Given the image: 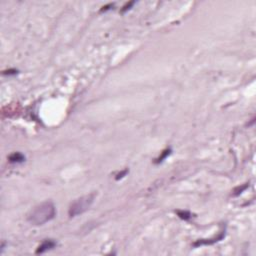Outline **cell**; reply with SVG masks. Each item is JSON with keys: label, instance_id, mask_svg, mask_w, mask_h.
Masks as SVG:
<instances>
[{"label": "cell", "instance_id": "cell-1", "mask_svg": "<svg viewBox=\"0 0 256 256\" xmlns=\"http://www.w3.org/2000/svg\"><path fill=\"white\" fill-rule=\"evenodd\" d=\"M56 214L54 204L51 201H46L34 207L27 216V220L32 225H43L52 220Z\"/></svg>", "mask_w": 256, "mask_h": 256}, {"label": "cell", "instance_id": "cell-2", "mask_svg": "<svg viewBox=\"0 0 256 256\" xmlns=\"http://www.w3.org/2000/svg\"><path fill=\"white\" fill-rule=\"evenodd\" d=\"M94 198H95V193H90L76 199L74 202L71 203V205L69 207V210H68L69 216L75 217L77 216V215H80L84 213L85 211H87L92 205V203H93Z\"/></svg>", "mask_w": 256, "mask_h": 256}, {"label": "cell", "instance_id": "cell-3", "mask_svg": "<svg viewBox=\"0 0 256 256\" xmlns=\"http://www.w3.org/2000/svg\"><path fill=\"white\" fill-rule=\"evenodd\" d=\"M224 235H225V231L223 230V231L220 232V234L218 235V236L215 237V238H213V239H201V240H198V241L193 243V246L194 247H198V246H201V245H211V244H213L215 242L220 241V240H221L224 237Z\"/></svg>", "mask_w": 256, "mask_h": 256}, {"label": "cell", "instance_id": "cell-4", "mask_svg": "<svg viewBox=\"0 0 256 256\" xmlns=\"http://www.w3.org/2000/svg\"><path fill=\"white\" fill-rule=\"evenodd\" d=\"M56 246V242L52 239H46L44 241L39 245V247L36 250V254H40V253H44L47 250L52 249Z\"/></svg>", "mask_w": 256, "mask_h": 256}, {"label": "cell", "instance_id": "cell-5", "mask_svg": "<svg viewBox=\"0 0 256 256\" xmlns=\"http://www.w3.org/2000/svg\"><path fill=\"white\" fill-rule=\"evenodd\" d=\"M8 160L10 163H21L25 160V157L20 152H15L8 157Z\"/></svg>", "mask_w": 256, "mask_h": 256}, {"label": "cell", "instance_id": "cell-6", "mask_svg": "<svg viewBox=\"0 0 256 256\" xmlns=\"http://www.w3.org/2000/svg\"><path fill=\"white\" fill-rule=\"evenodd\" d=\"M170 153H171V149H170V148H166L165 150H163V151H162L161 155H160L159 157H158L157 159H155L154 163H155V164H159V163H161L167 156H169V155H170Z\"/></svg>", "mask_w": 256, "mask_h": 256}, {"label": "cell", "instance_id": "cell-7", "mask_svg": "<svg viewBox=\"0 0 256 256\" xmlns=\"http://www.w3.org/2000/svg\"><path fill=\"white\" fill-rule=\"evenodd\" d=\"M176 213L178 214L179 217H180L181 219H184V220H188L191 217L190 212H188V211H176Z\"/></svg>", "mask_w": 256, "mask_h": 256}, {"label": "cell", "instance_id": "cell-8", "mask_svg": "<svg viewBox=\"0 0 256 256\" xmlns=\"http://www.w3.org/2000/svg\"><path fill=\"white\" fill-rule=\"evenodd\" d=\"M248 187V184H246V185H244V186H242L241 188L240 187H238V188H236L234 190V193H233V196H237V195H239L240 193H241L243 190H245V189H246Z\"/></svg>", "mask_w": 256, "mask_h": 256}, {"label": "cell", "instance_id": "cell-9", "mask_svg": "<svg viewBox=\"0 0 256 256\" xmlns=\"http://www.w3.org/2000/svg\"><path fill=\"white\" fill-rule=\"evenodd\" d=\"M127 173H128V170H127V169H125V170H123V171H122V172H120V173H118V174H117V175H116V177H115V179H116V180H119V179L123 178V177H124V176L126 175Z\"/></svg>", "mask_w": 256, "mask_h": 256}, {"label": "cell", "instance_id": "cell-10", "mask_svg": "<svg viewBox=\"0 0 256 256\" xmlns=\"http://www.w3.org/2000/svg\"><path fill=\"white\" fill-rule=\"evenodd\" d=\"M133 4H134V2H133V1H132V2H129V3H127V4L125 5V6H124L123 8H122L121 12H125L126 10H128V9H129V8H130V7L132 6V5H133Z\"/></svg>", "mask_w": 256, "mask_h": 256}, {"label": "cell", "instance_id": "cell-11", "mask_svg": "<svg viewBox=\"0 0 256 256\" xmlns=\"http://www.w3.org/2000/svg\"><path fill=\"white\" fill-rule=\"evenodd\" d=\"M17 71L16 70H9V71H4L3 74H16Z\"/></svg>", "mask_w": 256, "mask_h": 256}]
</instances>
